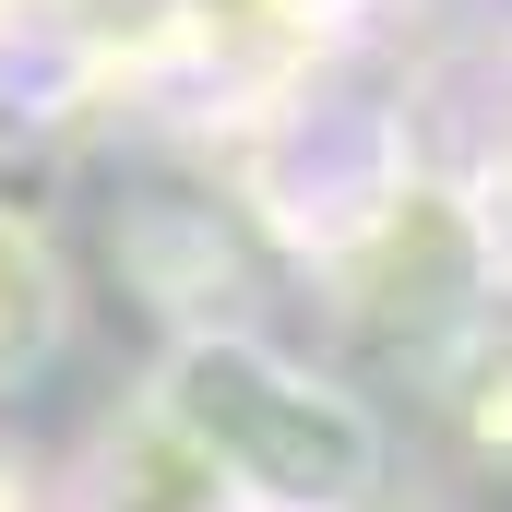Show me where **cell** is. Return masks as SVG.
<instances>
[{
  "mask_svg": "<svg viewBox=\"0 0 512 512\" xmlns=\"http://www.w3.org/2000/svg\"><path fill=\"white\" fill-rule=\"evenodd\" d=\"M0 512H36V465H12V453H0Z\"/></svg>",
  "mask_w": 512,
  "mask_h": 512,
  "instance_id": "5",
  "label": "cell"
},
{
  "mask_svg": "<svg viewBox=\"0 0 512 512\" xmlns=\"http://www.w3.org/2000/svg\"><path fill=\"white\" fill-rule=\"evenodd\" d=\"M143 405H155L227 489H251V501H274V512H370L382 453H393L382 417L346 382L274 358L262 334H179V346L155 358Z\"/></svg>",
  "mask_w": 512,
  "mask_h": 512,
  "instance_id": "1",
  "label": "cell"
},
{
  "mask_svg": "<svg viewBox=\"0 0 512 512\" xmlns=\"http://www.w3.org/2000/svg\"><path fill=\"white\" fill-rule=\"evenodd\" d=\"M477 251L512 262V131H501V155H489V179H477Z\"/></svg>",
  "mask_w": 512,
  "mask_h": 512,
  "instance_id": "4",
  "label": "cell"
},
{
  "mask_svg": "<svg viewBox=\"0 0 512 512\" xmlns=\"http://www.w3.org/2000/svg\"><path fill=\"white\" fill-rule=\"evenodd\" d=\"M60 334H72V274L48 251V227H24L0 203V405L60 358Z\"/></svg>",
  "mask_w": 512,
  "mask_h": 512,
  "instance_id": "2",
  "label": "cell"
},
{
  "mask_svg": "<svg viewBox=\"0 0 512 512\" xmlns=\"http://www.w3.org/2000/svg\"><path fill=\"white\" fill-rule=\"evenodd\" d=\"M120 441H131V489L108 477V512H227V477H215V465H203L155 405H131Z\"/></svg>",
  "mask_w": 512,
  "mask_h": 512,
  "instance_id": "3",
  "label": "cell"
}]
</instances>
